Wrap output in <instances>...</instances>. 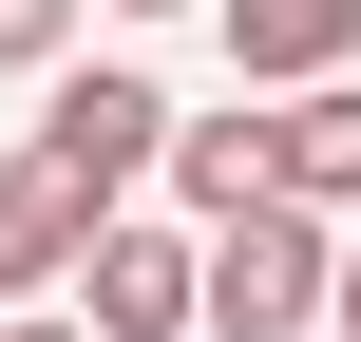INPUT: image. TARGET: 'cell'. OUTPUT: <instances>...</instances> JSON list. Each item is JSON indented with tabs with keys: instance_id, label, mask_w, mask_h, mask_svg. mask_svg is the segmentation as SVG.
<instances>
[{
	"instance_id": "1",
	"label": "cell",
	"mask_w": 361,
	"mask_h": 342,
	"mask_svg": "<svg viewBox=\"0 0 361 342\" xmlns=\"http://www.w3.org/2000/svg\"><path fill=\"white\" fill-rule=\"evenodd\" d=\"M324 267H343V228L286 209V190L190 228V342H324Z\"/></svg>"
},
{
	"instance_id": "2",
	"label": "cell",
	"mask_w": 361,
	"mask_h": 342,
	"mask_svg": "<svg viewBox=\"0 0 361 342\" xmlns=\"http://www.w3.org/2000/svg\"><path fill=\"white\" fill-rule=\"evenodd\" d=\"M19 152H38V171L95 209V228H114V209L152 190V152H171V95H152L133 57H57V76H38V133H19Z\"/></svg>"
},
{
	"instance_id": "3",
	"label": "cell",
	"mask_w": 361,
	"mask_h": 342,
	"mask_svg": "<svg viewBox=\"0 0 361 342\" xmlns=\"http://www.w3.org/2000/svg\"><path fill=\"white\" fill-rule=\"evenodd\" d=\"M57 286H76V305H57L76 342H190V228H171V209H114Z\"/></svg>"
},
{
	"instance_id": "4",
	"label": "cell",
	"mask_w": 361,
	"mask_h": 342,
	"mask_svg": "<svg viewBox=\"0 0 361 342\" xmlns=\"http://www.w3.org/2000/svg\"><path fill=\"white\" fill-rule=\"evenodd\" d=\"M209 38H228V95H324V76H361V0H209Z\"/></svg>"
},
{
	"instance_id": "5",
	"label": "cell",
	"mask_w": 361,
	"mask_h": 342,
	"mask_svg": "<svg viewBox=\"0 0 361 342\" xmlns=\"http://www.w3.org/2000/svg\"><path fill=\"white\" fill-rule=\"evenodd\" d=\"M152 190H171V228H228V209H267V95H228V114H171Z\"/></svg>"
},
{
	"instance_id": "6",
	"label": "cell",
	"mask_w": 361,
	"mask_h": 342,
	"mask_svg": "<svg viewBox=\"0 0 361 342\" xmlns=\"http://www.w3.org/2000/svg\"><path fill=\"white\" fill-rule=\"evenodd\" d=\"M267 190H286V209H324V228L361 209V76H324V95H267Z\"/></svg>"
},
{
	"instance_id": "7",
	"label": "cell",
	"mask_w": 361,
	"mask_h": 342,
	"mask_svg": "<svg viewBox=\"0 0 361 342\" xmlns=\"http://www.w3.org/2000/svg\"><path fill=\"white\" fill-rule=\"evenodd\" d=\"M76 248H95V209H76L38 152H0V324H19V305H57V267H76Z\"/></svg>"
},
{
	"instance_id": "8",
	"label": "cell",
	"mask_w": 361,
	"mask_h": 342,
	"mask_svg": "<svg viewBox=\"0 0 361 342\" xmlns=\"http://www.w3.org/2000/svg\"><path fill=\"white\" fill-rule=\"evenodd\" d=\"M76 57V0H0V76H57Z\"/></svg>"
},
{
	"instance_id": "9",
	"label": "cell",
	"mask_w": 361,
	"mask_h": 342,
	"mask_svg": "<svg viewBox=\"0 0 361 342\" xmlns=\"http://www.w3.org/2000/svg\"><path fill=\"white\" fill-rule=\"evenodd\" d=\"M324 342H361V248H343V267H324Z\"/></svg>"
},
{
	"instance_id": "10",
	"label": "cell",
	"mask_w": 361,
	"mask_h": 342,
	"mask_svg": "<svg viewBox=\"0 0 361 342\" xmlns=\"http://www.w3.org/2000/svg\"><path fill=\"white\" fill-rule=\"evenodd\" d=\"M95 19H209V0H95Z\"/></svg>"
},
{
	"instance_id": "11",
	"label": "cell",
	"mask_w": 361,
	"mask_h": 342,
	"mask_svg": "<svg viewBox=\"0 0 361 342\" xmlns=\"http://www.w3.org/2000/svg\"><path fill=\"white\" fill-rule=\"evenodd\" d=\"M0 342H76V324H57V305H19V324H0Z\"/></svg>"
}]
</instances>
